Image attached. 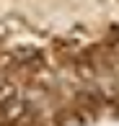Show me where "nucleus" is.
Here are the masks:
<instances>
[{"label": "nucleus", "mask_w": 119, "mask_h": 126, "mask_svg": "<svg viewBox=\"0 0 119 126\" xmlns=\"http://www.w3.org/2000/svg\"><path fill=\"white\" fill-rule=\"evenodd\" d=\"M18 95V85H13V82H3L0 85V103H10Z\"/></svg>", "instance_id": "nucleus-2"}, {"label": "nucleus", "mask_w": 119, "mask_h": 126, "mask_svg": "<svg viewBox=\"0 0 119 126\" xmlns=\"http://www.w3.org/2000/svg\"><path fill=\"white\" fill-rule=\"evenodd\" d=\"M60 126H83V121L75 116V113H62L60 116Z\"/></svg>", "instance_id": "nucleus-3"}, {"label": "nucleus", "mask_w": 119, "mask_h": 126, "mask_svg": "<svg viewBox=\"0 0 119 126\" xmlns=\"http://www.w3.org/2000/svg\"><path fill=\"white\" fill-rule=\"evenodd\" d=\"M16 57H18L21 62H26V59H31V57H34V49H18V51H16Z\"/></svg>", "instance_id": "nucleus-4"}, {"label": "nucleus", "mask_w": 119, "mask_h": 126, "mask_svg": "<svg viewBox=\"0 0 119 126\" xmlns=\"http://www.w3.org/2000/svg\"><path fill=\"white\" fill-rule=\"evenodd\" d=\"M26 108H29V106H26V100L16 95L10 103H5V106H3V118H5V121H10V124H13V121H21V118L26 116Z\"/></svg>", "instance_id": "nucleus-1"}]
</instances>
